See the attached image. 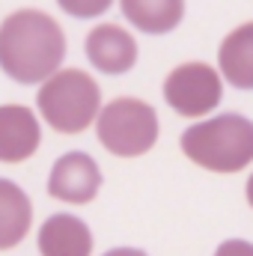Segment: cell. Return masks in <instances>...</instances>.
Instances as JSON below:
<instances>
[{"mask_svg":"<svg viewBox=\"0 0 253 256\" xmlns=\"http://www.w3.org/2000/svg\"><path fill=\"white\" fill-rule=\"evenodd\" d=\"M66 60L60 21L39 9H18L0 24V68L15 84H45Z\"/></svg>","mask_w":253,"mask_h":256,"instance_id":"cell-1","label":"cell"},{"mask_svg":"<svg viewBox=\"0 0 253 256\" xmlns=\"http://www.w3.org/2000/svg\"><path fill=\"white\" fill-rule=\"evenodd\" d=\"M179 143L190 164L212 173H238L253 164V120L220 114L185 128Z\"/></svg>","mask_w":253,"mask_h":256,"instance_id":"cell-2","label":"cell"},{"mask_svg":"<svg viewBox=\"0 0 253 256\" xmlns=\"http://www.w3.org/2000/svg\"><path fill=\"white\" fill-rule=\"evenodd\" d=\"M39 114L60 134H80L102 110V90L84 68H60L36 92Z\"/></svg>","mask_w":253,"mask_h":256,"instance_id":"cell-3","label":"cell"},{"mask_svg":"<svg viewBox=\"0 0 253 256\" xmlns=\"http://www.w3.org/2000/svg\"><path fill=\"white\" fill-rule=\"evenodd\" d=\"M98 143L116 158H140L158 140V114L143 98H114L96 116Z\"/></svg>","mask_w":253,"mask_h":256,"instance_id":"cell-4","label":"cell"},{"mask_svg":"<svg viewBox=\"0 0 253 256\" xmlns=\"http://www.w3.org/2000/svg\"><path fill=\"white\" fill-rule=\"evenodd\" d=\"M224 98V80L208 63H182L164 78V102L179 116H208Z\"/></svg>","mask_w":253,"mask_h":256,"instance_id":"cell-5","label":"cell"},{"mask_svg":"<svg viewBox=\"0 0 253 256\" xmlns=\"http://www.w3.org/2000/svg\"><path fill=\"white\" fill-rule=\"evenodd\" d=\"M102 191V170L86 152H66L54 161L48 176V194L60 202L86 206Z\"/></svg>","mask_w":253,"mask_h":256,"instance_id":"cell-6","label":"cell"},{"mask_svg":"<svg viewBox=\"0 0 253 256\" xmlns=\"http://www.w3.org/2000/svg\"><path fill=\"white\" fill-rule=\"evenodd\" d=\"M39 143L42 128L27 104H0V164H24Z\"/></svg>","mask_w":253,"mask_h":256,"instance_id":"cell-7","label":"cell"},{"mask_svg":"<svg viewBox=\"0 0 253 256\" xmlns=\"http://www.w3.org/2000/svg\"><path fill=\"white\" fill-rule=\"evenodd\" d=\"M86 60L104 74H126L137 63V42L120 24H98L86 33Z\"/></svg>","mask_w":253,"mask_h":256,"instance_id":"cell-8","label":"cell"},{"mask_svg":"<svg viewBox=\"0 0 253 256\" xmlns=\"http://www.w3.org/2000/svg\"><path fill=\"white\" fill-rule=\"evenodd\" d=\"M39 254L42 256H92V232L78 214H51L39 226Z\"/></svg>","mask_w":253,"mask_h":256,"instance_id":"cell-9","label":"cell"},{"mask_svg":"<svg viewBox=\"0 0 253 256\" xmlns=\"http://www.w3.org/2000/svg\"><path fill=\"white\" fill-rule=\"evenodd\" d=\"M218 68L224 80L236 90H253V21L238 24L218 51Z\"/></svg>","mask_w":253,"mask_h":256,"instance_id":"cell-10","label":"cell"},{"mask_svg":"<svg viewBox=\"0 0 253 256\" xmlns=\"http://www.w3.org/2000/svg\"><path fill=\"white\" fill-rule=\"evenodd\" d=\"M30 226H33L30 196L12 179H0V250L21 244Z\"/></svg>","mask_w":253,"mask_h":256,"instance_id":"cell-11","label":"cell"},{"mask_svg":"<svg viewBox=\"0 0 253 256\" xmlns=\"http://www.w3.org/2000/svg\"><path fill=\"white\" fill-rule=\"evenodd\" d=\"M120 9L137 30H143L149 36L176 30L185 15V3H179V0H126Z\"/></svg>","mask_w":253,"mask_h":256,"instance_id":"cell-12","label":"cell"},{"mask_svg":"<svg viewBox=\"0 0 253 256\" xmlns=\"http://www.w3.org/2000/svg\"><path fill=\"white\" fill-rule=\"evenodd\" d=\"M60 9L78 18H90V15H102L110 9V3H60Z\"/></svg>","mask_w":253,"mask_h":256,"instance_id":"cell-13","label":"cell"},{"mask_svg":"<svg viewBox=\"0 0 253 256\" xmlns=\"http://www.w3.org/2000/svg\"><path fill=\"white\" fill-rule=\"evenodd\" d=\"M214 256H253V244L244 238H226L224 244H218Z\"/></svg>","mask_w":253,"mask_h":256,"instance_id":"cell-14","label":"cell"},{"mask_svg":"<svg viewBox=\"0 0 253 256\" xmlns=\"http://www.w3.org/2000/svg\"><path fill=\"white\" fill-rule=\"evenodd\" d=\"M102 256H149V254H143L137 248H114V250H108V254H102Z\"/></svg>","mask_w":253,"mask_h":256,"instance_id":"cell-15","label":"cell"},{"mask_svg":"<svg viewBox=\"0 0 253 256\" xmlns=\"http://www.w3.org/2000/svg\"><path fill=\"white\" fill-rule=\"evenodd\" d=\"M248 202H250V208H253V173H250V179H248Z\"/></svg>","mask_w":253,"mask_h":256,"instance_id":"cell-16","label":"cell"}]
</instances>
